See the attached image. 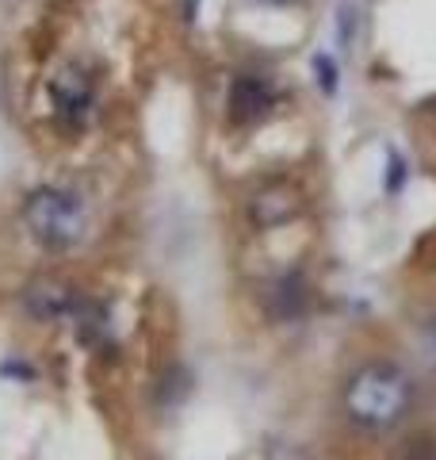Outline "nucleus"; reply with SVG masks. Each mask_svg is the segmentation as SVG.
Here are the masks:
<instances>
[{
	"label": "nucleus",
	"mask_w": 436,
	"mask_h": 460,
	"mask_svg": "<svg viewBox=\"0 0 436 460\" xmlns=\"http://www.w3.org/2000/svg\"><path fill=\"white\" fill-rule=\"evenodd\" d=\"M47 96H50V115H54L57 131L84 135L92 127L96 108H100V93H96V77L81 62H69L57 69L47 81Z\"/></svg>",
	"instance_id": "7ed1b4c3"
},
{
	"label": "nucleus",
	"mask_w": 436,
	"mask_h": 460,
	"mask_svg": "<svg viewBox=\"0 0 436 460\" xmlns=\"http://www.w3.org/2000/svg\"><path fill=\"white\" fill-rule=\"evenodd\" d=\"M314 81L326 96H337V58L333 54H314Z\"/></svg>",
	"instance_id": "1a4fd4ad"
},
{
	"label": "nucleus",
	"mask_w": 436,
	"mask_h": 460,
	"mask_svg": "<svg viewBox=\"0 0 436 460\" xmlns=\"http://www.w3.org/2000/svg\"><path fill=\"white\" fill-rule=\"evenodd\" d=\"M268 304H272V311L280 314V319H295V314H302V307H307V288H302V280L291 272V277H283L280 284L272 288Z\"/></svg>",
	"instance_id": "6e6552de"
},
{
	"label": "nucleus",
	"mask_w": 436,
	"mask_h": 460,
	"mask_svg": "<svg viewBox=\"0 0 436 460\" xmlns=\"http://www.w3.org/2000/svg\"><path fill=\"white\" fill-rule=\"evenodd\" d=\"M299 211H302V199L291 184H265V189L253 192V199H249V219L260 230L283 226V223L295 219Z\"/></svg>",
	"instance_id": "39448f33"
},
{
	"label": "nucleus",
	"mask_w": 436,
	"mask_h": 460,
	"mask_svg": "<svg viewBox=\"0 0 436 460\" xmlns=\"http://www.w3.org/2000/svg\"><path fill=\"white\" fill-rule=\"evenodd\" d=\"M77 299L81 296L62 280H35L31 288H27L23 304L39 323H57V319H69L73 307H77Z\"/></svg>",
	"instance_id": "423d86ee"
},
{
	"label": "nucleus",
	"mask_w": 436,
	"mask_h": 460,
	"mask_svg": "<svg viewBox=\"0 0 436 460\" xmlns=\"http://www.w3.org/2000/svg\"><path fill=\"white\" fill-rule=\"evenodd\" d=\"M414 407V380L390 361L360 365L344 384V414L360 429H395Z\"/></svg>",
	"instance_id": "f257e3e1"
},
{
	"label": "nucleus",
	"mask_w": 436,
	"mask_h": 460,
	"mask_svg": "<svg viewBox=\"0 0 436 460\" xmlns=\"http://www.w3.org/2000/svg\"><path fill=\"white\" fill-rule=\"evenodd\" d=\"M73 334H77L81 345H92V349H104L108 338H111V319H108V307L96 304V299H77L73 307Z\"/></svg>",
	"instance_id": "0eeeda50"
},
{
	"label": "nucleus",
	"mask_w": 436,
	"mask_h": 460,
	"mask_svg": "<svg viewBox=\"0 0 436 460\" xmlns=\"http://www.w3.org/2000/svg\"><path fill=\"white\" fill-rule=\"evenodd\" d=\"M23 226L47 253H65L89 230V208H84L81 192L65 189V184H42L27 196Z\"/></svg>",
	"instance_id": "f03ea898"
},
{
	"label": "nucleus",
	"mask_w": 436,
	"mask_h": 460,
	"mask_svg": "<svg viewBox=\"0 0 436 460\" xmlns=\"http://www.w3.org/2000/svg\"><path fill=\"white\" fill-rule=\"evenodd\" d=\"M387 172H383V189L390 192V196H395V192H402V184H405V162H402V154L395 150V146H390L387 150Z\"/></svg>",
	"instance_id": "9d476101"
},
{
	"label": "nucleus",
	"mask_w": 436,
	"mask_h": 460,
	"mask_svg": "<svg viewBox=\"0 0 436 460\" xmlns=\"http://www.w3.org/2000/svg\"><path fill=\"white\" fill-rule=\"evenodd\" d=\"M275 84L260 74H238L234 84H230V96H226V108H230V119L238 127H249L257 119H265V115L275 108Z\"/></svg>",
	"instance_id": "20e7f679"
}]
</instances>
